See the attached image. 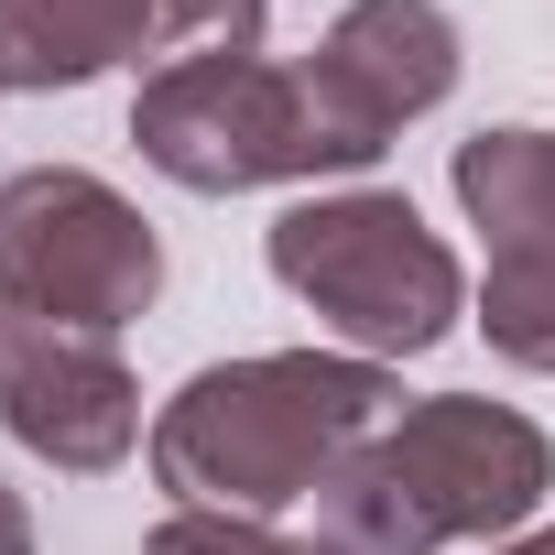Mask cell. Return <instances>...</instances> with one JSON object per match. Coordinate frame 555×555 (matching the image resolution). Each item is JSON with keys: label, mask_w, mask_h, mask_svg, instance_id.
<instances>
[{"label": "cell", "mask_w": 555, "mask_h": 555, "mask_svg": "<svg viewBox=\"0 0 555 555\" xmlns=\"http://www.w3.org/2000/svg\"><path fill=\"white\" fill-rule=\"evenodd\" d=\"M261 261L295 306H317V327L360 360H425L436 338H457L468 317V272L457 250L425 229V207L403 185H317L261 229Z\"/></svg>", "instance_id": "3957f363"}, {"label": "cell", "mask_w": 555, "mask_h": 555, "mask_svg": "<svg viewBox=\"0 0 555 555\" xmlns=\"http://www.w3.org/2000/svg\"><path fill=\"white\" fill-rule=\"evenodd\" d=\"M317 66H327V88H338L382 142H403V120L447 109L468 44H457V12H447V0H349V12L317 34Z\"/></svg>", "instance_id": "52a82bcc"}, {"label": "cell", "mask_w": 555, "mask_h": 555, "mask_svg": "<svg viewBox=\"0 0 555 555\" xmlns=\"http://www.w3.org/2000/svg\"><path fill=\"white\" fill-rule=\"evenodd\" d=\"M555 490V436L490 392L403 403L327 490L317 533L338 555H436V544H512Z\"/></svg>", "instance_id": "7a4b0ae2"}, {"label": "cell", "mask_w": 555, "mask_h": 555, "mask_svg": "<svg viewBox=\"0 0 555 555\" xmlns=\"http://www.w3.org/2000/svg\"><path fill=\"white\" fill-rule=\"evenodd\" d=\"M0 306L120 338L164 306V240L109 175L23 164L0 175Z\"/></svg>", "instance_id": "5b68a950"}, {"label": "cell", "mask_w": 555, "mask_h": 555, "mask_svg": "<svg viewBox=\"0 0 555 555\" xmlns=\"http://www.w3.org/2000/svg\"><path fill=\"white\" fill-rule=\"evenodd\" d=\"M479 338H490V360L555 382V250L490 261V284H479Z\"/></svg>", "instance_id": "30bf717a"}, {"label": "cell", "mask_w": 555, "mask_h": 555, "mask_svg": "<svg viewBox=\"0 0 555 555\" xmlns=\"http://www.w3.org/2000/svg\"><path fill=\"white\" fill-rule=\"evenodd\" d=\"M447 185H457L468 229L490 240V261H533V250H555V131H533V120H490V131L457 142Z\"/></svg>", "instance_id": "9c48e42d"}, {"label": "cell", "mask_w": 555, "mask_h": 555, "mask_svg": "<svg viewBox=\"0 0 555 555\" xmlns=\"http://www.w3.org/2000/svg\"><path fill=\"white\" fill-rule=\"evenodd\" d=\"M0 99H12V88H0Z\"/></svg>", "instance_id": "9a60e30c"}, {"label": "cell", "mask_w": 555, "mask_h": 555, "mask_svg": "<svg viewBox=\"0 0 555 555\" xmlns=\"http://www.w3.org/2000/svg\"><path fill=\"white\" fill-rule=\"evenodd\" d=\"M153 55V0H0V88L55 99Z\"/></svg>", "instance_id": "ba28073f"}, {"label": "cell", "mask_w": 555, "mask_h": 555, "mask_svg": "<svg viewBox=\"0 0 555 555\" xmlns=\"http://www.w3.org/2000/svg\"><path fill=\"white\" fill-rule=\"evenodd\" d=\"M403 414V382L360 349H261V360H207L175 403H153V490L175 512H295L317 501L382 425Z\"/></svg>", "instance_id": "6da1fadb"}, {"label": "cell", "mask_w": 555, "mask_h": 555, "mask_svg": "<svg viewBox=\"0 0 555 555\" xmlns=\"http://www.w3.org/2000/svg\"><path fill=\"white\" fill-rule=\"evenodd\" d=\"M490 555H555V522H533V533H512V544H490Z\"/></svg>", "instance_id": "5bb4252c"}, {"label": "cell", "mask_w": 555, "mask_h": 555, "mask_svg": "<svg viewBox=\"0 0 555 555\" xmlns=\"http://www.w3.org/2000/svg\"><path fill=\"white\" fill-rule=\"evenodd\" d=\"M131 142L164 185L185 196H250V185H327V131L306 99L295 55H196V66H142L131 88Z\"/></svg>", "instance_id": "277c9868"}, {"label": "cell", "mask_w": 555, "mask_h": 555, "mask_svg": "<svg viewBox=\"0 0 555 555\" xmlns=\"http://www.w3.org/2000/svg\"><path fill=\"white\" fill-rule=\"evenodd\" d=\"M0 425H12V447H34L66 479H99L153 436L142 371L120 360V338L55 327V317H23V306H0Z\"/></svg>", "instance_id": "8992f818"}, {"label": "cell", "mask_w": 555, "mask_h": 555, "mask_svg": "<svg viewBox=\"0 0 555 555\" xmlns=\"http://www.w3.org/2000/svg\"><path fill=\"white\" fill-rule=\"evenodd\" d=\"M272 0H153V66H196V55H261Z\"/></svg>", "instance_id": "8fae6325"}, {"label": "cell", "mask_w": 555, "mask_h": 555, "mask_svg": "<svg viewBox=\"0 0 555 555\" xmlns=\"http://www.w3.org/2000/svg\"><path fill=\"white\" fill-rule=\"evenodd\" d=\"M142 555H338L327 533H284V522H250V512H164L142 533Z\"/></svg>", "instance_id": "7c38bea8"}, {"label": "cell", "mask_w": 555, "mask_h": 555, "mask_svg": "<svg viewBox=\"0 0 555 555\" xmlns=\"http://www.w3.org/2000/svg\"><path fill=\"white\" fill-rule=\"evenodd\" d=\"M0 555H34V501L0 479Z\"/></svg>", "instance_id": "4fadbf2b"}]
</instances>
